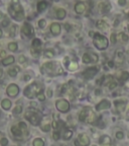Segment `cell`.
Returning a JSON list of instances; mask_svg holds the SVG:
<instances>
[{
	"label": "cell",
	"instance_id": "cell-20",
	"mask_svg": "<svg viewBox=\"0 0 129 146\" xmlns=\"http://www.w3.org/2000/svg\"><path fill=\"white\" fill-rule=\"evenodd\" d=\"M31 46H32V49H34L36 51H39L41 50V47H42V43L39 39H34L31 43Z\"/></svg>",
	"mask_w": 129,
	"mask_h": 146
},
{
	"label": "cell",
	"instance_id": "cell-33",
	"mask_svg": "<svg viewBox=\"0 0 129 146\" xmlns=\"http://www.w3.org/2000/svg\"><path fill=\"white\" fill-rule=\"evenodd\" d=\"M43 55H44L46 58H53V57L55 56V53H54V51L51 50V49H46V50H44Z\"/></svg>",
	"mask_w": 129,
	"mask_h": 146
},
{
	"label": "cell",
	"instance_id": "cell-40",
	"mask_svg": "<svg viewBox=\"0 0 129 146\" xmlns=\"http://www.w3.org/2000/svg\"><path fill=\"white\" fill-rule=\"evenodd\" d=\"M117 86V81H111L109 84H108V87H109V89H114L115 87Z\"/></svg>",
	"mask_w": 129,
	"mask_h": 146
},
{
	"label": "cell",
	"instance_id": "cell-34",
	"mask_svg": "<svg viewBox=\"0 0 129 146\" xmlns=\"http://www.w3.org/2000/svg\"><path fill=\"white\" fill-rule=\"evenodd\" d=\"M32 144H33V146H44V141L40 138H35Z\"/></svg>",
	"mask_w": 129,
	"mask_h": 146
},
{
	"label": "cell",
	"instance_id": "cell-4",
	"mask_svg": "<svg viewBox=\"0 0 129 146\" xmlns=\"http://www.w3.org/2000/svg\"><path fill=\"white\" fill-rule=\"evenodd\" d=\"M40 91H42V88L39 86V84L37 82H32L31 84H29L28 86L25 87V89L23 91L24 95L28 98H33L34 96H36Z\"/></svg>",
	"mask_w": 129,
	"mask_h": 146
},
{
	"label": "cell",
	"instance_id": "cell-60",
	"mask_svg": "<svg viewBox=\"0 0 129 146\" xmlns=\"http://www.w3.org/2000/svg\"><path fill=\"white\" fill-rule=\"evenodd\" d=\"M128 19H129V12H128Z\"/></svg>",
	"mask_w": 129,
	"mask_h": 146
},
{
	"label": "cell",
	"instance_id": "cell-22",
	"mask_svg": "<svg viewBox=\"0 0 129 146\" xmlns=\"http://www.w3.org/2000/svg\"><path fill=\"white\" fill-rule=\"evenodd\" d=\"M11 132H12L13 136L16 137L17 139H19L18 137H20V136L22 135V132H21V130L19 129L18 126H12V127H11Z\"/></svg>",
	"mask_w": 129,
	"mask_h": 146
},
{
	"label": "cell",
	"instance_id": "cell-62",
	"mask_svg": "<svg viewBox=\"0 0 129 146\" xmlns=\"http://www.w3.org/2000/svg\"><path fill=\"white\" fill-rule=\"evenodd\" d=\"M64 146H67V145H64Z\"/></svg>",
	"mask_w": 129,
	"mask_h": 146
},
{
	"label": "cell",
	"instance_id": "cell-7",
	"mask_svg": "<svg viewBox=\"0 0 129 146\" xmlns=\"http://www.w3.org/2000/svg\"><path fill=\"white\" fill-rule=\"evenodd\" d=\"M99 60V57L94 53H85L83 55L82 61L85 64H90V63H97Z\"/></svg>",
	"mask_w": 129,
	"mask_h": 146
},
{
	"label": "cell",
	"instance_id": "cell-32",
	"mask_svg": "<svg viewBox=\"0 0 129 146\" xmlns=\"http://www.w3.org/2000/svg\"><path fill=\"white\" fill-rule=\"evenodd\" d=\"M8 49L12 52H15V51H17L18 49V46H17V44H16L15 42H11L8 44Z\"/></svg>",
	"mask_w": 129,
	"mask_h": 146
},
{
	"label": "cell",
	"instance_id": "cell-10",
	"mask_svg": "<svg viewBox=\"0 0 129 146\" xmlns=\"http://www.w3.org/2000/svg\"><path fill=\"white\" fill-rule=\"evenodd\" d=\"M6 93L11 96V97H15L16 95H17L19 93V87L18 85H16L15 83H11L7 86L6 88Z\"/></svg>",
	"mask_w": 129,
	"mask_h": 146
},
{
	"label": "cell",
	"instance_id": "cell-43",
	"mask_svg": "<svg viewBox=\"0 0 129 146\" xmlns=\"http://www.w3.org/2000/svg\"><path fill=\"white\" fill-rule=\"evenodd\" d=\"M116 138L119 139V140L123 139L124 138V133L122 132V131H118V132H116Z\"/></svg>",
	"mask_w": 129,
	"mask_h": 146
},
{
	"label": "cell",
	"instance_id": "cell-23",
	"mask_svg": "<svg viewBox=\"0 0 129 146\" xmlns=\"http://www.w3.org/2000/svg\"><path fill=\"white\" fill-rule=\"evenodd\" d=\"M111 141H112L111 140V137L110 136H107V135H103L99 139V142H100L101 145H109L111 143Z\"/></svg>",
	"mask_w": 129,
	"mask_h": 146
},
{
	"label": "cell",
	"instance_id": "cell-11",
	"mask_svg": "<svg viewBox=\"0 0 129 146\" xmlns=\"http://www.w3.org/2000/svg\"><path fill=\"white\" fill-rule=\"evenodd\" d=\"M97 72H98V68L97 67H90L83 72V76L85 77V79H92L97 74Z\"/></svg>",
	"mask_w": 129,
	"mask_h": 146
},
{
	"label": "cell",
	"instance_id": "cell-50",
	"mask_svg": "<svg viewBox=\"0 0 129 146\" xmlns=\"http://www.w3.org/2000/svg\"><path fill=\"white\" fill-rule=\"evenodd\" d=\"M118 4L120 6H124L126 4V0H118Z\"/></svg>",
	"mask_w": 129,
	"mask_h": 146
},
{
	"label": "cell",
	"instance_id": "cell-59",
	"mask_svg": "<svg viewBox=\"0 0 129 146\" xmlns=\"http://www.w3.org/2000/svg\"><path fill=\"white\" fill-rule=\"evenodd\" d=\"M127 27H128V31H129V24H128V26H127Z\"/></svg>",
	"mask_w": 129,
	"mask_h": 146
},
{
	"label": "cell",
	"instance_id": "cell-58",
	"mask_svg": "<svg viewBox=\"0 0 129 146\" xmlns=\"http://www.w3.org/2000/svg\"><path fill=\"white\" fill-rule=\"evenodd\" d=\"M126 115H129V111L127 112V114H126ZM126 119H127V120H129V116H128V117H126Z\"/></svg>",
	"mask_w": 129,
	"mask_h": 146
},
{
	"label": "cell",
	"instance_id": "cell-28",
	"mask_svg": "<svg viewBox=\"0 0 129 146\" xmlns=\"http://www.w3.org/2000/svg\"><path fill=\"white\" fill-rule=\"evenodd\" d=\"M1 107H2V109L5 110V111L9 110V109L11 108V101H10L9 99H7V98L3 99V100L1 101Z\"/></svg>",
	"mask_w": 129,
	"mask_h": 146
},
{
	"label": "cell",
	"instance_id": "cell-30",
	"mask_svg": "<svg viewBox=\"0 0 129 146\" xmlns=\"http://www.w3.org/2000/svg\"><path fill=\"white\" fill-rule=\"evenodd\" d=\"M128 36L127 35H125L124 33H119L118 35H117V40L118 41H120V42H122V43H126L127 41H128Z\"/></svg>",
	"mask_w": 129,
	"mask_h": 146
},
{
	"label": "cell",
	"instance_id": "cell-25",
	"mask_svg": "<svg viewBox=\"0 0 129 146\" xmlns=\"http://www.w3.org/2000/svg\"><path fill=\"white\" fill-rule=\"evenodd\" d=\"M18 127H19V129L21 130V132H22V135L26 137V136L28 135V128H27L26 124H25L24 122H20V123L18 124Z\"/></svg>",
	"mask_w": 129,
	"mask_h": 146
},
{
	"label": "cell",
	"instance_id": "cell-15",
	"mask_svg": "<svg viewBox=\"0 0 129 146\" xmlns=\"http://www.w3.org/2000/svg\"><path fill=\"white\" fill-rule=\"evenodd\" d=\"M86 8H87V6H86V4L84 2H78V3L75 4V11H76L77 14L84 13Z\"/></svg>",
	"mask_w": 129,
	"mask_h": 146
},
{
	"label": "cell",
	"instance_id": "cell-8",
	"mask_svg": "<svg viewBox=\"0 0 129 146\" xmlns=\"http://www.w3.org/2000/svg\"><path fill=\"white\" fill-rule=\"evenodd\" d=\"M90 144V139L87 134L82 133L78 136V139L75 141L76 146H88Z\"/></svg>",
	"mask_w": 129,
	"mask_h": 146
},
{
	"label": "cell",
	"instance_id": "cell-27",
	"mask_svg": "<svg viewBox=\"0 0 129 146\" xmlns=\"http://www.w3.org/2000/svg\"><path fill=\"white\" fill-rule=\"evenodd\" d=\"M87 114H88V108H85L82 112L79 115V120L81 122H86V118H87Z\"/></svg>",
	"mask_w": 129,
	"mask_h": 146
},
{
	"label": "cell",
	"instance_id": "cell-39",
	"mask_svg": "<svg viewBox=\"0 0 129 146\" xmlns=\"http://www.w3.org/2000/svg\"><path fill=\"white\" fill-rule=\"evenodd\" d=\"M36 97H37L40 101H44V100H45V95H44V93H43V90H42V91H40V92L36 95Z\"/></svg>",
	"mask_w": 129,
	"mask_h": 146
},
{
	"label": "cell",
	"instance_id": "cell-41",
	"mask_svg": "<svg viewBox=\"0 0 129 146\" xmlns=\"http://www.w3.org/2000/svg\"><path fill=\"white\" fill-rule=\"evenodd\" d=\"M16 28H17V27H16L15 24H13L12 27L10 28V36L11 37H15V35H16Z\"/></svg>",
	"mask_w": 129,
	"mask_h": 146
},
{
	"label": "cell",
	"instance_id": "cell-57",
	"mask_svg": "<svg viewBox=\"0 0 129 146\" xmlns=\"http://www.w3.org/2000/svg\"><path fill=\"white\" fill-rule=\"evenodd\" d=\"M2 35H3V33H2V30H1V28H0V38L2 37Z\"/></svg>",
	"mask_w": 129,
	"mask_h": 146
},
{
	"label": "cell",
	"instance_id": "cell-14",
	"mask_svg": "<svg viewBox=\"0 0 129 146\" xmlns=\"http://www.w3.org/2000/svg\"><path fill=\"white\" fill-rule=\"evenodd\" d=\"M98 7H99V11L101 13H107V12H109L111 10V4L108 1L100 2L98 4Z\"/></svg>",
	"mask_w": 129,
	"mask_h": 146
},
{
	"label": "cell",
	"instance_id": "cell-29",
	"mask_svg": "<svg viewBox=\"0 0 129 146\" xmlns=\"http://www.w3.org/2000/svg\"><path fill=\"white\" fill-rule=\"evenodd\" d=\"M46 7H47V3L44 1V0H42V1H39V2L37 3V11H38V12L44 11V10L46 9Z\"/></svg>",
	"mask_w": 129,
	"mask_h": 146
},
{
	"label": "cell",
	"instance_id": "cell-53",
	"mask_svg": "<svg viewBox=\"0 0 129 146\" xmlns=\"http://www.w3.org/2000/svg\"><path fill=\"white\" fill-rule=\"evenodd\" d=\"M66 28H67V31H70L71 26H70V24H69V23H66Z\"/></svg>",
	"mask_w": 129,
	"mask_h": 146
},
{
	"label": "cell",
	"instance_id": "cell-47",
	"mask_svg": "<svg viewBox=\"0 0 129 146\" xmlns=\"http://www.w3.org/2000/svg\"><path fill=\"white\" fill-rule=\"evenodd\" d=\"M8 24H10V20H9V18L4 17V19H3V21H2V25H3V26H7Z\"/></svg>",
	"mask_w": 129,
	"mask_h": 146
},
{
	"label": "cell",
	"instance_id": "cell-26",
	"mask_svg": "<svg viewBox=\"0 0 129 146\" xmlns=\"http://www.w3.org/2000/svg\"><path fill=\"white\" fill-rule=\"evenodd\" d=\"M124 62V54L123 52H117L116 53V63L118 65H121Z\"/></svg>",
	"mask_w": 129,
	"mask_h": 146
},
{
	"label": "cell",
	"instance_id": "cell-5",
	"mask_svg": "<svg viewBox=\"0 0 129 146\" xmlns=\"http://www.w3.org/2000/svg\"><path fill=\"white\" fill-rule=\"evenodd\" d=\"M24 118L26 120H28L30 122L31 125H33V126H38L42 120V117L39 113L35 112V111H26L25 115H24Z\"/></svg>",
	"mask_w": 129,
	"mask_h": 146
},
{
	"label": "cell",
	"instance_id": "cell-61",
	"mask_svg": "<svg viewBox=\"0 0 129 146\" xmlns=\"http://www.w3.org/2000/svg\"><path fill=\"white\" fill-rule=\"evenodd\" d=\"M93 146H97V145H93Z\"/></svg>",
	"mask_w": 129,
	"mask_h": 146
},
{
	"label": "cell",
	"instance_id": "cell-13",
	"mask_svg": "<svg viewBox=\"0 0 129 146\" xmlns=\"http://www.w3.org/2000/svg\"><path fill=\"white\" fill-rule=\"evenodd\" d=\"M110 107H111V103L108 100V99H103V100H101L100 103L97 105V107H96V110L97 111H103V110H107V109H110Z\"/></svg>",
	"mask_w": 129,
	"mask_h": 146
},
{
	"label": "cell",
	"instance_id": "cell-56",
	"mask_svg": "<svg viewBox=\"0 0 129 146\" xmlns=\"http://www.w3.org/2000/svg\"><path fill=\"white\" fill-rule=\"evenodd\" d=\"M3 137H4V135H3V133H2V132H0V140H1V139H2Z\"/></svg>",
	"mask_w": 129,
	"mask_h": 146
},
{
	"label": "cell",
	"instance_id": "cell-21",
	"mask_svg": "<svg viewBox=\"0 0 129 146\" xmlns=\"http://www.w3.org/2000/svg\"><path fill=\"white\" fill-rule=\"evenodd\" d=\"M96 26L100 31H106V30H108V27H109L107 22H105L104 20H98L96 22Z\"/></svg>",
	"mask_w": 129,
	"mask_h": 146
},
{
	"label": "cell",
	"instance_id": "cell-38",
	"mask_svg": "<svg viewBox=\"0 0 129 146\" xmlns=\"http://www.w3.org/2000/svg\"><path fill=\"white\" fill-rule=\"evenodd\" d=\"M68 68H69V70H71V71L77 70V69H78V63H77V62H71V63L68 65Z\"/></svg>",
	"mask_w": 129,
	"mask_h": 146
},
{
	"label": "cell",
	"instance_id": "cell-9",
	"mask_svg": "<svg viewBox=\"0 0 129 146\" xmlns=\"http://www.w3.org/2000/svg\"><path fill=\"white\" fill-rule=\"evenodd\" d=\"M21 33L24 36H26L27 38H31L34 35V30H33V27H32L31 24H29L28 22H25L21 27Z\"/></svg>",
	"mask_w": 129,
	"mask_h": 146
},
{
	"label": "cell",
	"instance_id": "cell-37",
	"mask_svg": "<svg viewBox=\"0 0 129 146\" xmlns=\"http://www.w3.org/2000/svg\"><path fill=\"white\" fill-rule=\"evenodd\" d=\"M21 111H22V107H21L20 105H17V106H15V108L13 109L12 113H13L14 115H19V114L21 113Z\"/></svg>",
	"mask_w": 129,
	"mask_h": 146
},
{
	"label": "cell",
	"instance_id": "cell-12",
	"mask_svg": "<svg viewBox=\"0 0 129 146\" xmlns=\"http://www.w3.org/2000/svg\"><path fill=\"white\" fill-rule=\"evenodd\" d=\"M86 122L89 123V124H95L97 122V116L90 108H88V114H87Z\"/></svg>",
	"mask_w": 129,
	"mask_h": 146
},
{
	"label": "cell",
	"instance_id": "cell-45",
	"mask_svg": "<svg viewBox=\"0 0 129 146\" xmlns=\"http://www.w3.org/2000/svg\"><path fill=\"white\" fill-rule=\"evenodd\" d=\"M7 144H8V140H7V138L3 137L1 140H0V145H1V146H6Z\"/></svg>",
	"mask_w": 129,
	"mask_h": 146
},
{
	"label": "cell",
	"instance_id": "cell-18",
	"mask_svg": "<svg viewBox=\"0 0 129 146\" xmlns=\"http://www.w3.org/2000/svg\"><path fill=\"white\" fill-rule=\"evenodd\" d=\"M125 105H126V100H115V106H116V110L118 113H121L125 110Z\"/></svg>",
	"mask_w": 129,
	"mask_h": 146
},
{
	"label": "cell",
	"instance_id": "cell-48",
	"mask_svg": "<svg viewBox=\"0 0 129 146\" xmlns=\"http://www.w3.org/2000/svg\"><path fill=\"white\" fill-rule=\"evenodd\" d=\"M18 62L20 63V64H22V63H24V62H26V58L23 56V55H21V56H19V58H18Z\"/></svg>",
	"mask_w": 129,
	"mask_h": 146
},
{
	"label": "cell",
	"instance_id": "cell-31",
	"mask_svg": "<svg viewBox=\"0 0 129 146\" xmlns=\"http://www.w3.org/2000/svg\"><path fill=\"white\" fill-rule=\"evenodd\" d=\"M72 136H73V132L71 130H66L64 131V136H63V138H64V140H70L71 138H72Z\"/></svg>",
	"mask_w": 129,
	"mask_h": 146
},
{
	"label": "cell",
	"instance_id": "cell-36",
	"mask_svg": "<svg viewBox=\"0 0 129 146\" xmlns=\"http://www.w3.org/2000/svg\"><path fill=\"white\" fill-rule=\"evenodd\" d=\"M41 130L44 131V132H48V131L51 130V124H50V122L46 121V122L44 123V125L41 126Z\"/></svg>",
	"mask_w": 129,
	"mask_h": 146
},
{
	"label": "cell",
	"instance_id": "cell-46",
	"mask_svg": "<svg viewBox=\"0 0 129 146\" xmlns=\"http://www.w3.org/2000/svg\"><path fill=\"white\" fill-rule=\"evenodd\" d=\"M53 138H54L55 140H59V139L61 138V136H60V133H59V131H55V132H54V134H53Z\"/></svg>",
	"mask_w": 129,
	"mask_h": 146
},
{
	"label": "cell",
	"instance_id": "cell-24",
	"mask_svg": "<svg viewBox=\"0 0 129 146\" xmlns=\"http://www.w3.org/2000/svg\"><path fill=\"white\" fill-rule=\"evenodd\" d=\"M14 61H15V59H14V57H13V56H7L6 58H4V59L2 60L1 63H2L3 66H7V65H11V64H13Z\"/></svg>",
	"mask_w": 129,
	"mask_h": 146
},
{
	"label": "cell",
	"instance_id": "cell-16",
	"mask_svg": "<svg viewBox=\"0 0 129 146\" xmlns=\"http://www.w3.org/2000/svg\"><path fill=\"white\" fill-rule=\"evenodd\" d=\"M50 30H51V33L55 36H58L61 31H62V27H61V24L58 23V22H53L51 24V27H50Z\"/></svg>",
	"mask_w": 129,
	"mask_h": 146
},
{
	"label": "cell",
	"instance_id": "cell-49",
	"mask_svg": "<svg viewBox=\"0 0 129 146\" xmlns=\"http://www.w3.org/2000/svg\"><path fill=\"white\" fill-rule=\"evenodd\" d=\"M30 52H31L32 55H33V57H38V56H39V51H36V50H34V49H31Z\"/></svg>",
	"mask_w": 129,
	"mask_h": 146
},
{
	"label": "cell",
	"instance_id": "cell-51",
	"mask_svg": "<svg viewBox=\"0 0 129 146\" xmlns=\"http://www.w3.org/2000/svg\"><path fill=\"white\" fill-rule=\"evenodd\" d=\"M5 56H6V52L2 50L1 52H0V57H1V58H2V59H4V58H6Z\"/></svg>",
	"mask_w": 129,
	"mask_h": 146
},
{
	"label": "cell",
	"instance_id": "cell-1",
	"mask_svg": "<svg viewBox=\"0 0 129 146\" xmlns=\"http://www.w3.org/2000/svg\"><path fill=\"white\" fill-rule=\"evenodd\" d=\"M8 12L13 19L20 21L24 18V10L19 2V0H11L8 7Z\"/></svg>",
	"mask_w": 129,
	"mask_h": 146
},
{
	"label": "cell",
	"instance_id": "cell-2",
	"mask_svg": "<svg viewBox=\"0 0 129 146\" xmlns=\"http://www.w3.org/2000/svg\"><path fill=\"white\" fill-rule=\"evenodd\" d=\"M93 43H94V46L100 51L106 50L108 48V45H109L108 39L106 37H104L103 35H101L100 33H95L94 34Z\"/></svg>",
	"mask_w": 129,
	"mask_h": 146
},
{
	"label": "cell",
	"instance_id": "cell-42",
	"mask_svg": "<svg viewBox=\"0 0 129 146\" xmlns=\"http://www.w3.org/2000/svg\"><path fill=\"white\" fill-rule=\"evenodd\" d=\"M45 25H46V21H45L44 19H39V20H38V26H39L40 28H44Z\"/></svg>",
	"mask_w": 129,
	"mask_h": 146
},
{
	"label": "cell",
	"instance_id": "cell-55",
	"mask_svg": "<svg viewBox=\"0 0 129 146\" xmlns=\"http://www.w3.org/2000/svg\"><path fill=\"white\" fill-rule=\"evenodd\" d=\"M30 105H31L32 107H33V108H36V107H37V104H35V103H31Z\"/></svg>",
	"mask_w": 129,
	"mask_h": 146
},
{
	"label": "cell",
	"instance_id": "cell-35",
	"mask_svg": "<svg viewBox=\"0 0 129 146\" xmlns=\"http://www.w3.org/2000/svg\"><path fill=\"white\" fill-rule=\"evenodd\" d=\"M128 78H129V73H128L127 71H123V72H121V76L119 77L120 80H122V81H127Z\"/></svg>",
	"mask_w": 129,
	"mask_h": 146
},
{
	"label": "cell",
	"instance_id": "cell-6",
	"mask_svg": "<svg viewBox=\"0 0 129 146\" xmlns=\"http://www.w3.org/2000/svg\"><path fill=\"white\" fill-rule=\"evenodd\" d=\"M56 107H57L58 111L61 112V113H67L70 110V104H69V101L67 99H64V98L58 99L57 103H56Z\"/></svg>",
	"mask_w": 129,
	"mask_h": 146
},
{
	"label": "cell",
	"instance_id": "cell-44",
	"mask_svg": "<svg viewBox=\"0 0 129 146\" xmlns=\"http://www.w3.org/2000/svg\"><path fill=\"white\" fill-rule=\"evenodd\" d=\"M110 41L112 44H115L116 41H117V35L116 34H112L111 35V38H110Z\"/></svg>",
	"mask_w": 129,
	"mask_h": 146
},
{
	"label": "cell",
	"instance_id": "cell-19",
	"mask_svg": "<svg viewBox=\"0 0 129 146\" xmlns=\"http://www.w3.org/2000/svg\"><path fill=\"white\" fill-rule=\"evenodd\" d=\"M66 15H67V12H66V10H64V8H58V9H56V17L58 19L62 20V19H64V17H66Z\"/></svg>",
	"mask_w": 129,
	"mask_h": 146
},
{
	"label": "cell",
	"instance_id": "cell-3",
	"mask_svg": "<svg viewBox=\"0 0 129 146\" xmlns=\"http://www.w3.org/2000/svg\"><path fill=\"white\" fill-rule=\"evenodd\" d=\"M57 62H46L43 64L42 69L45 70L48 74H54V75H60L64 73V69L61 67V65H57Z\"/></svg>",
	"mask_w": 129,
	"mask_h": 146
},
{
	"label": "cell",
	"instance_id": "cell-54",
	"mask_svg": "<svg viewBox=\"0 0 129 146\" xmlns=\"http://www.w3.org/2000/svg\"><path fill=\"white\" fill-rule=\"evenodd\" d=\"M2 17H5V15H4V14H3L1 11H0V19H1Z\"/></svg>",
	"mask_w": 129,
	"mask_h": 146
},
{
	"label": "cell",
	"instance_id": "cell-52",
	"mask_svg": "<svg viewBox=\"0 0 129 146\" xmlns=\"http://www.w3.org/2000/svg\"><path fill=\"white\" fill-rule=\"evenodd\" d=\"M107 65H108L110 68H112L113 66H114V62H113V61H109V62L107 63Z\"/></svg>",
	"mask_w": 129,
	"mask_h": 146
},
{
	"label": "cell",
	"instance_id": "cell-17",
	"mask_svg": "<svg viewBox=\"0 0 129 146\" xmlns=\"http://www.w3.org/2000/svg\"><path fill=\"white\" fill-rule=\"evenodd\" d=\"M19 72H20V67H18V66H12L7 70L8 75L11 77H15Z\"/></svg>",
	"mask_w": 129,
	"mask_h": 146
}]
</instances>
